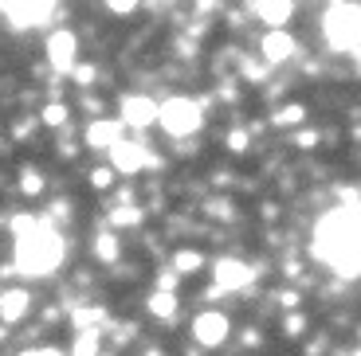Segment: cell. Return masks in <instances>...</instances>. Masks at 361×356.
Returning a JSON list of instances; mask_svg holds the SVG:
<instances>
[{"label": "cell", "instance_id": "6da1fadb", "mask_svg": "<svg viewBox=\"0 0 361 356\" xmlns=\"http://www.w3.org/2000/svg\"><path fill=\"white\" fill-rule=\"evenodd\" d=\"M322 36L334 51H357L361 47V4L353 0H338L334 8L322 16Z\"/></svg>", "mask_w": 361, "mask_h": 356}, {"label": "cell", "instance_id": "7a4b0ae2", "mask_svg": "<svg viewBox=\"0 0 361 356\" xmlns=\"http://www.w3.org/2000/svg\"><path fill=\"white\" fill-rule=\"evenodd\" d=\"M157 125H161L169 137L185 141V137H192L200 125H204V110H200L197 98H185V94H177V98H165V102H161Z\"/></svg>", "mask_w": 361, "mask_h": 356}, {"label": "cell", "instance_id": "3957f363", "mask_svg": "<svg viewBox=\"0 0 361 356\" xmlns=\"http://www.w3.org/2000/svg\"><path fill=\"white\" fill-rule=\"evenodd\" d=\"M44 55L55 75H71L79 67V36H75L71 27H55L44 44Z\"/></svg>", "mask_w": 361, "mask_h": 356}, {"label": "cell", "instance_id": "277c9868", "mask_svg": "<svg viewBox=\"0 0 361 356\" xmlns=\"http://www.w3.org/2000/svg\"><path fill=\"white\" fill-rule=\"evenodd\" d=\"M228 337H232V321H228V313L200 310L197 317H192V345L197 348H220V345H228Z\"/></svg>", "mask_w": 361, "mask_h": 356}, {"label": "cell", "instance_id": "5b68a950", "mask_svg": "<svg viewBox=\"0 0 361 356\" xmlns=\"http://www.w3.org/2000/svg\"><path fill=\"white\" fill-rule=\"evenodd\" d=\"M59 0H0V12L12 20V27H39L51 20Z\"/></svg>", "mask_w": 361, "mask_h": 356}, {"label": "cell", "instance_id": "8992f818", "mask_svg": "<svg viewBox=\"0 0 361 356\" xmlns=\"http://www.w3.org/2000/svg\"><path fill=\"white\" fill-rule=\"evenodd\" d=\"M122 137H126V122L122 117H90L87 129H82V145L94 153H102V149L110 153Z\"/></svg>", "mask_w": 361, "mask_h": 356}, {"label": "cell", "instance_id": "52a82bcc", "mask_svg": "<svg viewBox=\"0 0 361 356\" xmlns=\"http://www.w3.org/2000/svg\"><path fill=\"white\" fill-rule=\"evenodd\" d=\"M110 165H114L118 177H137L145 165H154V153L145 149L142 141H130V137H122V141L110 149Z\"/></svg>", "mask_w": 361, "mask_h": 356}, {"label": "cell", "instance_id": "ba28073f", "mask_svg": "<svg viewBox=\"0 0 361 356\" xmlns=\"http://www.w3.org/2000/svg\"><path fill=\"white\" fill-rule=\"evenodd\" d=\"M157 114H161V106H157L154 98H145V94H126V98H122V110H118V117H122L126 129H134V134L157 125Z\"/></svg>", "mask_w": 361, "mask_h": 356}, {"label": "cell", "instance_id": "9c48e42d", "mask_svg": "<svg viewBox=\"0 0 361 356\" xmlns=\"http://www.w3.org/2000/svg\"><path fill=\"white\" fill-rule=\"evenodd\" d=\"M212 282H216L220 294H235V290H244V286L255 282V270L247 267V262H240V258H220L216 267H212Z\"/></svg>", "mask_w": 361, "mask_h": 356}, {"label": "cell", "instance_id": "30bf717a", "mask_svg": "<svg viewBox=\"0 0 361 356\" xmlns=\"http://www.w3.org/2000/svg\"><path fill=\"white\" fill-rule=\"evenodd\" d=\"M298 39L290 36L287 27H267V36L259 39V55L263 63H287V59H298Z\"/></svg>", "mask_w": 361, "mask_h": 356}, {"label": "cell", "instance_id": "8fae6325", "mask_svg": "<svg viewBox=\"0 0 361 356\" xmlns=\"http://www.w3.org/2000/svg\"><path fill=\"white\" fill-rule=\"evenodd\" d=\"M27 313H32V294H27L24 286H8L0 294V321L4 325H20Z\"/></svg>", "mask_w": 361, "mask_h": 356}, {"label": "cell", "instance_id": "7c38bea8", "mask_svg": "<svg viewBox=\"0 0 361 356\" xmlns=\"http://www.w3.org/2000/svg\"><path fill=\"white\" fill-rule=\"evenodd\" d=\"M255 16L267 27H283L295 16V0H255Z\"/></svg>", "mask_w": 361, "mask_h": 356}, {"label": "cell", "instance_id": "4fadbf2b", "mask_svg": "<svg viewBox=\"0 0 361 356\" xmlns=\"http://www.w3.org/2000/svg\"><path fill=\"white\" fill-rule=\"evenodd\" d=\"M173 270H177L180 278H192L204 270V255H200L197 247H177L173 250Z\"/></svg>", "mask_w": 361, "mask_h": 356}, {"label": "cell", "instance_id": "5bb4252c", "mask_svg": "<svg viewBox=\"0 0 361 356\" xmlns=\"http://www.w3.org/2000/svg\"><path fill=\"white\" fill-rule=\"evenodd\" d=\"M90 255L110 267V262H118V255H122V243H118L114 231H99L94 239H90Z\"/></svg>", "mask_w": 361, "mask_h": 356}, {"label": "cell", "instance_id": "9a60e30c", "mask_svg": "<svg viewBox=\"0 0 361 356\" xmlns=\"http://www.w3.org/2000/svg\"><path fill=\"white\" fill-rule=\"evenodd\" d=\"M71 356H102V329H79L75 333Z\"/></svg>", "mask_w": 361, "mask_h": 356}, {"label": "cell", "instance_id": "2e32d148", "mask_svg": "<svg viewBox=\"0 0 361 356\" xmlns=\"http://www.w3.org/2000/svg\"><path fill=\"white\" fill-rule=\"evenodd\" d=\"M67 122H71V106L67 102H47L39 110V125H47V129H67Z\"/></svg>", "mask_w": 361, "mask_h": 356}, {"label": "cell", "instance_id": "e0dca14e", "mask_svg": "<svg viewBox=\"0 0 361 356\" xmlns=\"http://www.w3.org/2000/svg\"><path fill=\"white\" fill-rule=\"evenodd\" d=\"M145 305H149V313H154V317L173 321V313H177V294H169V290H154Z\"/></svg>", "mask_w": 361, "mask_h": 356}, {"label": "cell", "instance_id": "ac0fdd59", "mask_svg": "<svg viewBox=\"0 0 361 356\" xmlns=\"http://www.w3.org/2000/svg\"><path fill=\"white\" fill-rule=\"evenodd\" d=\"M106 223L110 227H118V231H122V227H137V223H142V208H114V212L106 215Z\"/></svg>", "mask_w": 361, "mask_h": 356}, {"label": "cell", "instance_id": "d6986e66", "mask_svg": "<svg viewBox=\"0 0 361 356\" xmlns=\"http://www.w3.org/2000/svg\"><path fill=\"white\" fill-rule=\"evenodd\" d=\"M44 188H47V180H44V172H39V169H24V172H20V192H24V196H44Z\"/></svg>", "mask_w": 361, "mask_h": 356}, {"label": "cell", "instance_id": "ffe728a7", "mask_svg": "<svg viewBox=\"0 0 361 356\" xmlns=\"http://www.w3.org/2000/svg\"><path fill=\"white\" fill-rule=\"evenodd\" d=\"M302 117H307V110L298 106V102H290V106L275 110V117H271V122H275V125H302Z\"/></svg>", "mask_w": 361, "mask_h": 356}, {"label": "cell", "instance_id": "44dd1931", "mask_svg": "<svg viewBox=\"0 0 361 356\" xmlns=\"http://www.w3.org/2000/svg\"><path fill=\"white\" fill-rule=\"evenodd\" d=\"M114 165H99V169H90V188H99V192H106V188H114Z\"/></svg>", "mask_w": 361, "mask_h": 356}, {"label": "cell", "instance_id": "7402d4cb", "mask_svg": "<svg viewBox=\"0 0 361 356\" xmlns=\"http://www.w3.org/2000/svg\"><path fill=\"white\" fill-rule=\"evenodd\" d=\"M94 79H99V67H94V63H79V67L71 71V82H75V87H82V90L94 87Z\"/></svg>", "mask_w": 361, "mask_h": 356}, {"label": "cell", "instance_id": "603a6c76", "mask_svg": "<svg viewBox=\"0 0 361 356\" xmlns=\"http://www.w3.org/2000/svg\"><path fill=\"white\" fill-rule=\"evenodd\" d=\"M283 333H287L290 341H298L302 333H307V317L298 310H287V317H283Z\"/></svg>", "mask_w": 361, "mask_h": 356}, {"label": "cell", "instance_id": "cb8c5ba5", "mask_svg": "<svg viewBox=\"0 0 361 356\" xmlns=\"http://www.w3.org/2000/svg\"><path fill=\"white\" fill-rule=\"evenodd\" d=\"M247 141H252V137H247V129H232V134L224 137V145L232 153H247Z\"/></svg>", "mask_w": 361, "mask_h": 356}, {"label": "cell", "instance_id": "d4e9b609", "mask_svg": "<svg viewBox=\"0 0 361 356\" xmlns=\"http://www.w3.org/2000/svg\"><path fill=\"white\" fill-rule=\"evenodd\" d=\"M177 286H180V274H177L173 267L157 274V290H169V294H177Z\"/></svg>", "mask_w": 361, "mask_h": 356}, {"label": "cell", "instance_id": "484cf974", "mask_svg": "<svg viewBox=\"0 0 361 356\" xmlns=\"http://www.w3.org/2000/svg\"><path fill=\"white\" fill-rule=\"evenodd\" d=\"M137 4H142V0H106V8L114 12V16H130Z\"/></svg>", "mask_w": 361, "mask_h": 356}, {"label": "cell", "instance_id": "4316f807", "mask_svg": "<svg viewBox=\"0 0 361 356\" xmlns=\"http://www.w3.org/2000/svg\"><path fill=\"white\" fill-rule=\"evenodd\" d=\"M244 71H247V79H263V75H267V67H263V63H255V59H247Z\"/></svg>", "mask_w": 361, "mask_h": 356}, {"label": "cell", "instance_id": "83f0119b", "mask_svg": "<svg viewBox=\"0 0 361 356\" xmlns=\"http://www.w3.org/2000/svg\"><path fill=\"white\" fill-rule=\"evenodd\" d=\"M240 337H244V345H247V348L263 345V333H259V329H244V333H240Z\"/></svg>", "mask_w": 361, "mask_h": 356}, {"label": "cell", "instance_id": "f1b7e54d", "mask_svg": "<svg viewBox=\"0 0 361 356\" xmlns=\"http://www.w3.org/2000/svg\"><path fill=\"white\" fill-rule=\"evenodd\" d=\"M59 157H79V145H75V141H67V137H63V141H59Z\"/></svg>", "mask_w": 361, "mask_h": 356}, {"label": "cell", "instance_id": "f546056e", "mask_svg": "<svg viewBox=\"0 0 361 356\" xmlns=\"http://www.w3.org/2000/svg\"><path fill=\"white\" fill-rule=\"evenodd\" d=\"M314 141H318V134H298V137H295V145H302V149H310Z\"/></svg>", "mask_w": 361, "mask_h": 356}, {"label": "cell", "instance_id": "4dcf8cb0", "mask_svg": "<svg viewBox=\"0 0 361 356\" xmlns=\"http://www.w3.org/2000/svg\"><path fill=\"white\" fill-rule=\"evenodd\" d=\"M16 356H47V348H24V352H16Z\"/></svg>", "mask_w": 361, "mask_h": 356}, {"label": "cell", "instance_id": "1f68e13d", "mask_svg": "<svg viewBox=\"0 0 361 356\" xmlns=\"http://www.w3.org/2000/svg\"><path fill=\"white\" fill-rule=\"evenodd\" d=\"M4 329H8V325H0V341H4Z\"/></svg>", "mask_w": 361, "mask_h": 356}]
</instances>
